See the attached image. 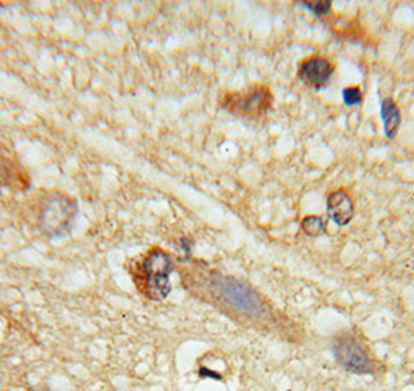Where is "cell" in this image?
I'll list each match as a JSON object with an SVG mask.
<instances>
[{"label":"cell","mask_w":414,"mask_h":391,"mask_svg":"<svg viewBox=\"0 0 414 391\" xmlns=\"http://www.w3.org/2000/svg\"><path fill=\"white\" fill-rule=\"evenodd\" d=\"M187 289L238 325L288 340H300L303 330L252 285L201 264H190L183 273Z\"/></svg>","instance_id":"6da1fadb"},{"label":"cell","mask_w":414,"mask_h":391,"mask_svg":"<svg viewBox=\"0 0 414 391\" xmlns=\"http://www.w3.org/2000/svg\"><path fill=\"white\" fill-rule=\"evenodd\" d=\"M173 270L175 265L170 254L161 248H153L135 265L134 282L147 298L162 301L171 290L170 275Z\"/></svg>","instance_id":"7a4b0ae2"},{"label":"cell","mask_w":414,"mask_h":391,"mask_svg":"<svg viewBox=\"0 0 414 391\" xmlns=\"http://www.w3.org/2000/svg\"><path fill=\"white\" fill-rule=\"evenodd\" d=\"M332 352L338 365L353 374H377L380 368L370 346L352 330H343L334 337Z\"/></svg>","instance_id":"3957f363"},{"label":"cell","mask_w":414,"mask_h":391,"mask_svg":"<svg viewBox=\"0 0 414 391\" xmlns=\"http://www.w3.org/2000/svg\"><path fill=\"white\" fill-rule=\"evenodd\" d=\"M273 100V92L267 85H252L245 91L226 92L221 99V107L231 114L259 119L269 111Z\"/></svg>","instance_id":"277c9868"},{"label":"cell","mask_w":414,"mask_h":391,"mask_svg":"<svg viewBox=\"0 0 414 391\" xmlns=\"http://www.w3.org/2000/svg\"><path fill=\"white\" fill-rule=\"evenodd\" d=\"M77 215V203L63 193L49 195L39 210V227L45 236L63 237L71 231Z\"/></svg>","instance_id":"5b68a950"},{"label":"cell","mask_w":414,"mask_h":391,"mask_svg":"<svg viewBox=\"0 0 414 391\" xmlns=\"http://www.w3.org/2000/svg\"><path fill=\"white\" fill-rule=\"evenodd\" d=\"M335 72V64L326 56L312 55L304 58L298 67V78L313 89L326 88Z\"/></svg>","instance_id":"8992f818"},{"label":"cell","mask_w":414,"mask_h":391,"mask_svg":"<svg viewBox=\"0 0 414 391\" xmlns=\"http://www.w3.org/2000/svg\"><path fill=\"white\" fill-rule=\"evenodd\" d=\"M353 212H355V206L351 195L344 189L334 191L327 197V214L338 227H346L353 219Z\"/></svg>","instance_id":"52a82bcc"},{"label":"cell","mask_w":414,"mask_h":391,"mask_svg":"<svg viewBox=\"0 0 414 391\" xmlns=\"http://www.w3.org/2000/svg\"><path fill=\"white\" fill-rule=\"evenodd\" d=\"M380 111H382L383 125H385L386 138H389V139L396 138L398 128H401V124H402L401 109H398L396 102L388 97V99H385L382 102Z\"/></svg>","instance_id":"ba28073f"},{"label":"cell","mask_w":414,"mask_h":391,"mask_svg":"<svg viewBox=\"0 0 414 391\" xmlns=\"http://www.w3.org/2000/svg\"><path fill=\"white\" fill-rule=\"evenodd\" d=\"M27 178L18 164L0 155V186H25Z\"/></svg>","instance_id":"9c48e42d"},{"label":"cell","mask_w":414,"mask_h":391,"mask_svg":"<svg viewBox=\"0 0 414 391\" xmlns=\"http://www.w3.org/2000/svg\"><path fill=\"white\" fill-rule=\"evenodd\" d=\"M300 228L310 237H319L326 232V222L319 215H307L300 222Z\"/></svg>","instance_id":"30bf717a"},{"label":"cell","mask_w":414,"mask_h":391,"mask_svg":"<svg viewBox=\"0 0 414 391\" xmlns=\"http://www.w3.org/2000/svg\"><path fill=\"white\" fill-rule=\"evenodd\" d=\"M343 100L348 107H357L361 102H363V94H361V89L358 86H351L346 88L343 91Z\"/></svg>","instance_id":"8fae6325"},{"label":"cell","mask_w":414,"mask_h":391,"mask_svg":"<svg viewBox=\"0 0 414 391\" xmlns=\"http://www.w3.org/2000/svg\"><path fill=\"white\" fill-rule=\"evenodd\" d=\"M305 8L312 13L318 14V16H326L332 10V2H326V0H315V2H303Z\"/></svg>","instance_id":"7c38bea8"},{"label":"cell","mask_w":414,"mask_h":391,"mask_svg":"<svg viewBox=\"0 0 414 391\" xmlns=\"http://www.w3.org/2000/svg\"><path fill=\"white\" fill-rule=\"evenodd\" d=\"M200 375L202 379H206V378H212V379H217V380H221V375L218 374V373H214V371H209V370H206V368H201L200 370Z\"/></svg>","instance_id":"4fadbf2b"}]
</instances>
